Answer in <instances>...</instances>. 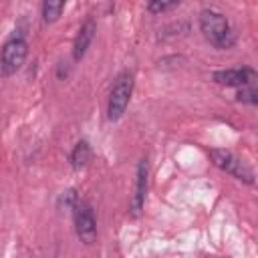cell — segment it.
Returning <instances> with one entry per match:
<instances>
[{
  "instance_id": "8",
  "label": "cell",
  "mask_w": 258,
  "mask_h": 258,
  "mask_svg": "<svg viewBox=\"0 0 258 258\" xmlns=\"http://www.w3.org/2000/svg\"><path fill=\"white\" fill-rule=\"evenodd\" d=\"M95 32H97L95 20H87V22L79 28V32H77V36H75V42H73V58H75V60H81V58L85 56L87 48L91 46V42H93V38H95Z\"/></svg>"
},
{
  "instance_id": "11",
  "label": "cell",
  "mask_w": 258,
  "mask_h": 258,
  "mask_svg": "<svg viewBox=\"0 0 258 258\" xmlns=\"http://www.w3.org/2000/svg\"><path fill=\"white\" fill-rule=\"evenodd\" d=\"M238 101H242V103H250V105H256L258 103V93H256V89H254V85H250V87H242L240 91H238Z\"/></svg>"
},
{
  "instance_id": "10",
  "label": "cell",
  "mask_w": 258,
  "mask_h": 258,
  "mask_svg": "<svg viewBox=\"0 0 258 258\" xmlns=\"http://www.w3.org/2000/svg\"><path fill=\"white\" fill-rule=\"evenodd\" d=\"M62 10H64V2H62V0H46V2L42 4V20H44L46 24L54 22V20H58V16L62 14Z\"/></svg>"
},
{
  "instance_id": "1",
  "label": "cell",
  "mask_w": 258,
  "mask_h": 258,
  "mask_svg": "<svg viewBox=\"0 0 258 258\" xmlns=\"http://www.w3.org/2000/svg\"><path fill=\"white\" fill-rule=\"evenodd\" d=\"M200 28L210 44L216 48H232L236 42V32L226 20V16L214 8H206L200 12Z\"/></svg>"
},
{
  "instance_id": "9",
  "label": "cell",
  "mask_w": 258,
  "mask_h": 258,
  "mask_svg": "<svg viewBox=\"0 0 258 258\" xmlns=\"http://www.w3.org/2000/svg\"><path fill=\"white\" fill-rule=\"evenodd\" d=\"M91 157H93L91 145H89L87 141H79V143L75 145L73 153H71V165H73L75 169H83L85 165H89Z\"/></svg>"
},
{
  "instance_id": "3",
  "label": "cell",
  "mask_w": 258,
  "mask_h": 258,
  "mask_svg": "<svg viewBox=\"0 0 258 258\" xmlns=\"http://www.w3.org/2000/svg\"><path fill=\"white\" fill-rule=\"evenodd\" d=\"M210 157H212L214 165L220 167L222 171H226V173L234 175L236 179L246 181V183H250V185L254 183V171H252V167H250L244 159L236 157L232 151H226V149H212V151H210Z\"/></svg>"
},
{
  "instance_id": "12",
  "label": "cell",
  "mask_w": 258,
  "mask_h": 258,
  "mask_svg": "<svg viewBox=\"0 0 258 258\" xmlns=\"http://www.w3.org/2000/svg\"><path fill=\"white\" fill-rule=\"evenodd\" d=\"M177 4H179L177 0H173V2H149V4H147V10L153 12V14H159V12H165V10L175 8Z\"/></svg>"
},
{
  "instance_id": "4",
  "label": "cell",
  "mask_w": 258,
  "mask_h": 258,
  "mask_svg": "<svg viewBox=\"0 0 258 258\" xmlns=\"http://www.w3.org/2000/svg\"><path fill=\"white\" fill-rule=\"evenodd\" d=\"M26 54H28V44L24 38L20 36H14L10 40L4 42L2 46V52H0V71L4 77H10L14 75L26 60Z\"/></svg>"
},
{
  "instance_id": "7",
  "label": "cell",
  "mask_w": 258,
  "mask_h": 258,
  "mask_svg": "<svg viewBox=\"0 0 258 258\" xmlns=\"http://www.w3.org/2000/svg\"><path fill=\"white\" fill-rule=\"evenodd\" d=\"M147 163L145 159H141L137 163V179H135V194L131 200V216L137 218L145 206V196H147Z\"/></svg>"
},
{
  "instance_id": "2",
  "label": "cell",
  "mask_w": 258,
  "mask_h": 258,
  "mask_svg": "<svg viewBox=\"0 0 258 258\" xmlns=\"http://www.w3.org/2000/svg\"><path fill=\"white\" fill-rule=\"evenodd\" d=\"M131 93H133V75L131 73H121L113 87H111V93H109V103H107V117L111 121H117L123 117L127 105H129V99H131Z\"/></svg>"
},
{
  "instance_id": "6",
  "label": "cell",
  "mask_w": 258,
  "mask_h": 258,
  "mask_svg": "<svg viewBox=\"0 0 258 258\" xmlns=\"http://www.w3.org/2000/svg\"><path fill=\"white\" fill-rule=\"evenodd\" d=\"M214 83L226 85V87H250L256 81V73L248 67L242 69H226V71H216L212 75Z\"/></svg>"
},
{
  "instance_id": "5",
  "label": "cell",
  "mask_w": 258,
  "mask_h": 258,
  "mask_svg": "<svg viewBox=\"0 0 258 258\" xmlns=\"http://www.w3.org/2000/svg\"><path fill=\"white\" fill-rule=\"evenodd\" d=\"M75 230L83 244H93L97 240V220L93 214V208L87 202L75 204Z\"/></svg>"
}]
</instances>
